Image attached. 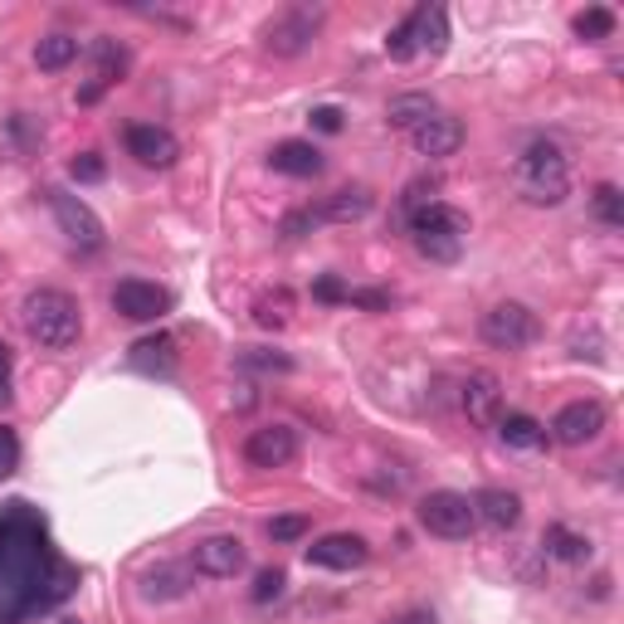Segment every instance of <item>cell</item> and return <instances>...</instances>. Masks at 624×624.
Masks as SVG:
<instances>
[{
    "label": "cell",
    "mask_w": 624,
    "mask_h": 624,
    "mask_svg": "<svg viewBox=\"0 0 624 624\" xmlns=\"http://www.w3.org/2000/svg\"><path fill=\"white\" fill-rule=\"evenodd\" d=\"M571 30H575V40H610V34H615V10H605V6L581 10V15L571 20Z\"/></svg>",
    "instance_id": "obj_29"
},
{
    "label": "cell",
    "mask_w": 624,
    "mask_h": 624,
    "mask_svg": "<svg viewBox=\"0 0 624 624\" xmlns=\"http://www.w3.org/2000/svg\"><path fill=\"white\" fill-rule=\"evenodd\" d=\"M93 64H98V74H93V84L98 88H108V84H117V78L127 74V50L117 40H98L93 44Z\"/></svg>",
    "instance_id": "obj_27"
},
{
    "label": "cell",
    "mask_w": 624,
    "mask_h": 624,
    "mask_svg": "<svg viewBox=\"0 0 624 624\" xmlns=\"http://www.w3.org/2000/svg\"><path fill=\"white\" fill-rule=\"evenodd\" d=\"M74 59H78V40L74 34H64V30L44 34V40L34 44V64H40L44 74H59V68H68Z\"/></svg>",
    "instance_id": "obj_23"
},
{
    "label": "cell",
    "mask_w": 624,
    "mask_h": 624,
    "mask_svg": "<svg viewBox=\"0 0 624 624\" xmlns=\"http://www.w3.org/2000/svg\"><path fill=\"white\" fill-rule=\"evenodd\" d=\"M541 551H547L551 561H567V567H585L595 547H591V537L575 532V527H567V522H551L547 532H541Z\"/></svg>",
    "instance_id": "obj_18"
},
{
    "label": "cell",
    "mask_w": 624,
    "mask_h": 624,
    "mask_svg": "<svg viewBox=\"0 0 624 624\" xmlns=\"http://www.w3.org/2000/svg\"><path fill=\"white\" fill-rule=\"evenodd\" d=\"M347 303H351V308H367V313H385V308H391V293H381V288H347Z\"/></svg>",
    "instance_id": "obj_39"
},
{
    "label": "cell",
    "mask_w": 624,
    "mask_h": 624,
    "mask_svg": "<svg viewBox=\"0 0 624 624\" xmlns=\"http://www.w3.org/2000/svg\"><path fill=\"white\" fill-rule=\"evenodd\" d=\"M133 367H142V371L157 367L161 376H171V337H147V341H137V347H133Z\"/></svg>",
    "instance_id": "obj_30"
},
{
    "label": "cell",
    "mask_w": 624,
    "mask_h": 624,
    "mask_svg": "<svg viewBox=\"0 0 624 624\" xmlns=\"http://www.w3.org/2000/svg\"><path fill=\"white\" fill-rule=\"evenodd\" d=\"M303 557H308V567H317V571H357L371 561V547H367V537H357V532H327V537H317Z\"/></svg>",
    "instance_id": "obj_10"
},
{
    "label": "cell",
    "mask_w": 624,
    "mask_h": 624,
    "mask_svg": "<svg viewBox=\"0 0 624 624\" xmlns=\"http://www.w3.org/2000/svg\"><path fill=\"white\" fill-rule=\"evenodd\" d=\"M493 430H498V440L508 444V450H541V444H547V425H541L537 415H522V410L503 415Z\"/></svg>",
    "instance_id": "obj_22"
},
{
    "label": "cell",
    "mask_w": 624,
    "mask_h": 624,
    "mask_svg": "<svg viewBox=\"0 0 624 624\" xmlns=\"http://www.w3.org/2000/svg\"><path fill=\"white\" fill-rule=\"evenodd\" d=\"M68 176H74V181H84V186H93V181H103V176H108V167H103L98 151H84V157L68 161Z\"/></svg>",
    "instance_id": "obj_37"
},
{
    "label": "cell",
    "mask_w": 624,
    "mask_h": 624,
    "mask_svg": "<svg viewBox=\"0 0 624 624\" xmlns=\"http://www.w3.org/2000/svg\"><path fill=\"white\" fill-rule=\"evenodd\" d=\"M385 54H391L395 59V64H405V59H415L420 50H415V20H400V25L391 30V34H385Z\"/></svg>",
    "instance_id": "obj_32"
},
{
    "label": "cell",
    "mask_w": 624,
    "mask_h": 624,
    "mask_svg": "<svg viewBox=\"0 0 624 624\" xmlns=\"http://www.w3.org/2000/svg\"><path fill=\"white\" fill-rule=\"evenodd\" d=\"M381 624H440V615H434L430 605H415V610H400V615L381 620Z\"/></svg>",
    "instance_id": "obj_42"
},
{
    "label": "cell",
    "mask_w": 624,
    "mask_h": 624,
    "mask_svg": "<svg viewBox=\"0 0 624 624\" xmlns=\"http://www.w3.org/2000/svg\"><path fill=\"white\" fill-rule=\"evenodd\" d=\"M313 127L317 133H341V108H332V103H327V108H313Z\"/></svg>",
    "instance_id": "obj_43"
},
{
    "label": "cell",
    "mask_w": 624,
    "mask_h": 624,
    "mask_svg": "<svg viewBox=\"0 0 624 624\" xmlns=\"http://www.w3.org/2000/svg\"><path fill=\"white\" fill-rule=\"evenodd\" d=\"M308 517L303 512H288V517H274V522H268V537L274 541H298V537H308Z\"/></svg>",
    "instance_id": "obj_36"
},
{
    "label": "cell",
    "mask_w": 624,
    "mask_h": 624,
    "mask_svg": "<svg viewBox=\"0 0 624 624\" xmlns=\"http://www.w3.org/2000/svg\"><path fill=\"white\" fill-rule=\"evenodd\" d=\"M317 225V210H293V215L284 220V240H303Z\"/></svg>",
    "instance_id": "obj_41"
},
{
    "label": "cell",
    "mask_w": 624,
    "mask_h": 624,
    "mask_svg": "<svg viewBox=\"0 0 624 624\" xmlns=\"http://www.w3.org/2000/svg\"><path fill=\"white\" fill-rule=\"evenodd\" d=\"M415 20V50L420 54H444L450 50V10L444 6H415L410 10Z\"/></svg>",
    "instance_id": "obj_19"
},
{
    "label": "cell",
    "mask_w": 624,
    "mask_h": 624,
    "mask_svg": "<svg viewBox=\"0 0 624 624\" xmlns=\"http://www.w3.org/2000/svg\"><path fill=\"white\" fill-rule=\"evenodd\" d=\"M123 142H127V157H133L137 167H147V171H171L176 161H181V142L157 123H133Z\"/></svg>",
    "instance_id": "obj_8"
},
{
    "label": "cell",
    "mask_w": 624,
    "mask_h": 624,
    "mask_svg": "<svg viewBox=\"0 0 624 624\" xmlns=\"http://www.w3.org/2000/svg\"><path fill=\"white\" fill-rule=\"evenodd\" d=\"M15 395V357H10V347L0 341V405Z\"/></svg>",
    "instance_id": "obj_40"
},
{
    "label": "cell",
    "mask_w": 624,
    "mask_h": 624,
    "mask_svg": "<svg viewBox=\"0 0 624 624\" xmlns=\"http://www.w3.org/2000/svg\"><path fill=\"white\" fill-rule=\"evenodd\" d=\"M113 308H117V317H127V322H157V317L171 313V293L147 284V278H123V284L113 288Z\"/></svg>",
    "instance_id": "obj_11"
},
{
    "label": "cell",
    "mask_w": 624,
    "mask_h": 624,
    "mask_svg": "<svg viewBox=\"0 0 624 624\" xmlns=\"http://www.w3.org/2000/svg\"><path fill=\"white\" fill-rule=\"evenodd\" d=\"M517 195L527 205H561L571 195V167L557 142H532L517 157Z\"/></svg>",
    "instance_id": "obj_2"
},
{
    "label": "cell",
    "mask_w": 624,
    "mask_h": 624,
    "mask_svg": "<svg viewBox=\"0 0 624 624\" xmlns=\"http://www.w3.org/2000/svg\"><path fill=\"white\" fill-rule=\"evenodd\" d=\"M415 517H420V527H425L430 537H440V541H464V537H474V527H478L474 498H464V493H454V488L425 493Z\"/></svg>",
    "instance_id": "obj_4"
},
{
    "label": "cell",
    "mask_w": 624,
    "mask_h": 624,
    "mask_svg": "<svg viewBox=\"0 0 624 624\" xmlns=\"http://www.w3.org/2000/svg\"><path fill=\"white\" fill-rule=\"evenodd\" d=\"M474 512L493 532H517V527H522V498H517L512 488H483L474 498Z\"/></svg>",
    "instance_id": "obj_16"
},
{
    "label": "cell",
    "mask_w": 624,
    "mask_h": 624,
    "mask_svg": "<svg viewBox=\"0 0 624 624\" xmlns=\"http://www.w3.org/2000/svg\"><path fill=\"white\" fill-rule=\"evenodd\" d=\"M191 567H176V561H161V567H151L142 575V595L157 600V605H167V600H181L191 595Z\"/></svg>",
    "instance_id": "obj_20"
},
{
    "label": "cell",
    "mask_w": 624,
    "mask_h": 624,
    "mask_svg": "<svg viewBox=\"0 0 624 624\" xmlns=\"http://www.w3.org/2000/svg\"><path fill=\"white\" fill-rule=\"evenodd\" d=\"M605 425H610V415H605V405H600V400H571V405L557 410L547 440L567 444V450H585V444H595L600 434H605Z\"/></svg>",
    "instance_id": "obj_6"
},
{
    "label": "cell",
    "mask_w": 624,
    "mask_h": 624,
    "mask_svg": "<svg viewBox=\"0 0 624 624\" xmlns=\"http://www.w3.org/2000/svg\"><path fill=\"white\" fill-rule=\"evenodd\" d=\"M240 367L244 371H293V361L288 357H278V351H240Z\"/></svg>",
    "instance_id": "obj_35"
},
{
    "label": "cell",
    "mask_w": 624,
    "mask_h": 624,
    "mask_svg": "<svg viewBox=\"0 0 624 624\" xmlns=\"http://www.w3.org/2000/svg\"><path fill=\"white\" fill-rule=\"evenodd\" d=\"M244 561H250V551L230 532L195 541V551H191V567H195V575H205V581H234V575L244 571Z\"/></svg>",
    "instance_id": "obj_9"
},
{
    "label": "cell",
    "mask_w": 624,
    "mask_h": 624,
    "mask_svg": "<svg viewBox=\"0 0 624 624\" xmlns=\"http://www.w3.org/2000/svg\"><path fill=\"white\" fill-rule=\"evenodd\" d=\"M6 142L20 151V157H30V151H40L44 142V127H40V117L34 113H10L6 117Z\"/></svg>",
    "instance_id": "obj_26"
},
{
    "label": "cell",
    "mask_w": 624,
    "mask_h": 624,
    "mask_svg": "<svg viewBox=\"0 0 624 624\" xmlns=\"http://www.w3.org/2000/svg\"><path fill=\"white\" fill-rule=\"evenodd\" d=\"M415 240V250L430 258V264H454L458 250H464V240H444V234H410Z\"/></svg>",
    "instance_id": "obj_31"
},
{
    "label": "cell",
    "mask_w": 624,
    "mask_h": 624,
    "mask_svg": "<svg viewBox=\"0 0 624 624\" xmlns=\"http://www.w3.org/2000/svg\"><path fill=\"white\" fill-rule=\"evenodd\" d=\"M410 220V234H444V240H464L468 234V215L454 205H444V200H430V205H420Z\"/></svg>",
    "instance_id": "obj_17"
},
{
    "label": "cell",
    "mask_w": 624,
    "mask_h": 624,
    "mask_svg": "<svg viewBox=\"0 0 624 624\" xmlns=\"http://www.w3.org/2000/svg\"><path fill=\"white\" fill-rule=\"evenodd\" d=\"M268 167L284 171V176H298V181H313V176H322V151L313 142H278L274 157H268Z\"/></svg>",
    "instance_id": "obj_21"
},
{
    "label": "cell",
    "mask_w": 624,
    "mask_h": 624,
    "mask_svg": "<svg viewBox=\"0 0 624 624\" xmlns=\"http://www.w3.org/2000/svg\"><path fill=\"white\" fill-rule=\"evenodd\" d=\"M478 337L488 341L493 351H527L541 337V317L527 308V303H493L488 313L478 317Z\"/></svg>",
    "instance_id": "obj_3"
},
{
    "label": "cell",
    "mask_w": 624,
    "mask_h": 624,
    "mask_svg": "<svg viewBox=\"0 0 624 624\" xmlns=\"http://www.w3.org/2000/svg\"><path fill=\"white\" fill-rule=\"evenodd\" d=\"M434 113H440V108H434L430 93H400V98H391V108H385V123L405 127V133H410V127H420Z\"/></svg>",
    "instance_id": "obj_25"
},
{
    "label": "cell",
    "mask_w": 624,
    "mask_h": 624,
    "mask_svg": "<svg viewBox=\"0 0 624 624\" xmlns=\"http://www.w3.org/2000/svg\"><path fill=\"white\" fill-rule=\"evenodd\" d=\"M317 298H322V303H347V288H341L337 284V278H317Z\"/></svg>",
    "instance_id": "obj_44"
},
{
    "label": "cell",
    "mask_w": 624,
    "mask_h": 624,
    "mask_svg": "<svg viewBox=\"0 0 624 624\" xmlns=\"http://www.w3.org/2000/svg\"><path fill=\"white\" fill-rule=\"evenodd\" d=\"M244 458H250V468H288L293 458H298V430H288V425L250 430V440H244Z\"/></svg>",
    "instance_id": "obj_12"
},
{
    "label": "cell",
    "mask_w": 624,
    "mask_h": 624,
    "mask_svg": "<svg viewBox=\"0 0 624 624\" xmlns=\"http://www.w3.org/2000/svg\"><path fill=\"white\" fill-rule=\"evenodd\" d=\"M458 405H464V415L474 420V425L493 430L503 420V385L493 371H474L464 385H458Z\"/></svg>",
    "instance_id": "obj_13"
},
{
    "label": "cell",
    "mask_w": 624,
    "mask_h": 624,
    "mask_svg": "<svg viewBox=\"0 0 624 624\" xmlns=\"http://www.w3.org/2000/svg\"><path fill=\"white\" fill-rule=\"evenodd\" d=\"M410 147L420 151V157H430V161H444V157H454L458 147H464V123L450 113H434L425 117L420 127H410Z\"/></svg>",
    "instance_id": "obj_14"
},
{
    "label": "cell",
    "mask_w": 624,
    "mask_h": 624,
    "mask_svg": "<svg viewBox=\"0 0 624 624\" xmlns=\"http://www.w3.org/2000/svg\"><path fill=\"white\" fill-rule=\"evenodd\" d=\"M434 191H440V181H434V176H420V181H410L405 195H400V215H415L420 205H430Z\"/></svg>",
    "instance_id": "obj_34"
},
{
    "label": "cell",
    "mask_w": 624,
    "mask_h": 624,
    "mask_svg": "<svg viewBox=\"0 0 624 624\" xmlns=\"http://www.w3.org/2000/svg\"><path fill=\"white\" fill-rule=\"evenodd\" d=\"M376 210V195L367 186H341V191L322 195V205H317V225H357V220H367Z\"/></svg>",
    "instance_id": "obj_15"
},
{
    "label": "cell",
    "mask_w": 624,
    "mask_h": 624,
    "mask_svg": "<svg viewBox=\"0 0 624 624\" xmlns=\"http://www.w3.org/2000/svg\"><path fill=\"white\" fill-rule=\"evenodd\" d=\"M44 195H50L59 230H64V240L74 244V250H103V220L93 215L84 200L68 195V191H44Z\"/></svg>",
    "instance_id": "obj_7"
},
{
    "label": "cell",
    "mask_w": 624,
    "mask_h": 624,
    "mask_svg": "<svg viewBox=\"0 0 624 624\" xmlns=\"http://www.w3.org/2000/svg\"><path fill=\"white\" fill-rule=\"evenodd\" d=\"M20 327L40 351H68L84 337V308L64 288H34L20 303Z\"/></svg>",
    "instance_id": "obj_1"
},
{
    "label": "cell",
    "mask_w": 624,
    "mask_h": 624,
    "mask_svg": "<svg viewBox=\"0 0 624 624\" xmlns=\"http://www.w3.org/2000/svg\"><path fill=\"white\" fill-rule=\"evenodd\" d=\"M317 30H322V10H313V6H288L284 15L268 20L258 40H264V50L274 54V59H298V54L313 50Z\"/></svg>",
    "instance_id": "obj_5"
},
{
    "label": "cell",
    "mask_w": 624,
    "mask_h": 624,
    "mask_svg": "<svg viewBox=\"0 0 624 624\" xmlns=\"http://www.w3.org/2000/svg\"><path fill=\"white\" fill-rule=\"evenodd\" d=\"M20 468V434L10 425H0V478H10Z\"/></svg>",
    "instance_id": "obj_38"
},
{
    "label": "cell",
    "mask_w": 624,
    "mask_h": 624,
    "mask_svg": "<svg viewBox=\"0 0 624 624\" xmlns=\"http://www.w3.org/2000/svg\"><path fill=\"white\" fill-rule=\"evenodd\" d=\"M288 585V571L284 567H264L254 575V605H268V600H278Z\"/></svg>",
    "instance_id": "obj_33"
},
{
    "label": "cell",
    "mask_w": 624,
    "mask_h": 624,
    "mask_svg": "<svg viewBox=\"0 0 624 624\" xmlns=\"http://www.w3.org/2000/svg\"><path fill=\"white\" fill-rule=\"evenodd\" d=\"M54 624H84V620H54Z\"/></svg>",
    "instance_id": "obj_45"
},
{
    "label": "cell",
    "mask_w": 624,
    "mask_h": 624,
    "mask_svg": "<svg viewBox=\"0 0 624 624\" xmlns=\"http://www.w3.org/2000/svg\"><path fill=\"white\" fill-rule=\"evenodd\" d=\"M591 210H595L600 225L620 230V225H624V195H620V186H615V181H600L595 195H591Z\"/></svg>",
    "instance_id": "obj_28"
},
{
    "label": "cell",
    "mask_w": 624,
    "mask_h": 624,
    "mask_svg": "<svg viewBox=\"0 0 624 624\" xmlns=\"http://www.w3.org/2000/svg\"><path fill=\"white\" fill-rule=\"evenodd\" d=\"M254 322L264 332H284L293 322V293L288 288H274V293H258L254 298Z\"/></svg>",
    "instance_id": "obj_24"
}]
</instances>
